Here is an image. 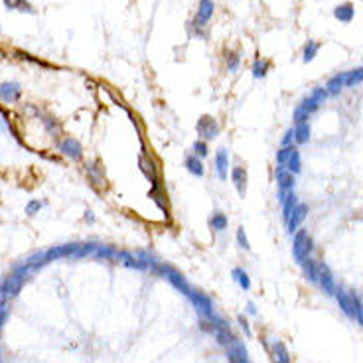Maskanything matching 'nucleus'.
Segmentation results:
<instances>
[{"label": "nucleus", "instance_id": "1", "mask_svg": "<svg viewBox=\"0 0 363 363\" xmlns=\"http://www.w3.org/2000/svg\"><path fill=\"white\" fill-rule=\"evenodd\" d=\"M312 237L308 235V231L306 229H298L294 233V239H292V255H294L296 263L306 261L310 257V253H312Z\"/></svg>", "mask_w": 363, "mask_h": 363}, {"label": "nucleus", "instance_id": "2", "mask_svg": "<svg viewBox=\"0 0 363 363\" xmlns=\"http://www.w3.org/2000/svg\"><path fill=\"white\" fill-rule=\"evenodd\" d=\"M214 12H215L214 0H199L196 16H194V22H192V26L196 28V36L205 38V34L201 32V28H205V26L209 24V20H211V16H214Z\"/></svg>", "mask_w": 363, "mask_h": 363}, {"label": "nucleus", "instance_id": "3", "mask_svg": "<svg viewBox=\"0 0 363 363\" xmlns=\"http://www.w3.org/2000/svg\"><path fill=\"white\" fill-rule=\"evenodd\" d=\"M55 148H57V152H59L62 156H66L67 160H71V162H79L83 158L81 142H79L77 138H73V136H62V138L57 140Z\"/></svg>", "mask_w": 363, "mask_h": 363}, {"label": "nucleus", "instance_id": "4", "mask_svg": "<svg viewBox=\"0 0 363 363\" xmlns=\"http://www.w3.org/2000/svg\"><path fill=\"white\" fill-rule=\"evenodd\" d=\"M196 131H198V136L201 140L209 142L214 140L215 136L219 134V123L215 120V116L211 115H201L196 123Z\"/></svg>", "mask_w": 363, "mask_h": 363}, {"label": "nucleus", "instance_id": "5", "mask_svg": "<svg viewBox=\"0 0 363 363\" xmlns=\"http://www.w3.org/2000/svg\"><path fill=\"white\" fill-rule=\"evenodd\" d=\"M22 99V87L18 81H4L0 83V103L4 105H14Z\"/></svg>", "mask_w": 363, "mask_h": 363}, {"label": "nucleus", "instance_id": "6", "mask_svg": "<svg viewBox=\"0 0 363 363\" xmlns=\"http://www.w3.org/2000/svg\"><path fill=\"white\" fill-rule=\"evenodd\" d=\"M26 281V279H22L18 273H10L4 281L0 282V296L2 298H10V296H16L18 292H20V286H22V282Z\"/></svg>", "mask_w": 363, "mask_h": 363}, {"label": "nucleus", "instance_id": "7", "mask_svg": "<svg viewBox=\"0 0 363 363\" xmlns=\"http://www.w3.org/2000/svg\"><path fill=\"white\" fill-rule=\"evenodd\" d=\"M214 170H215V174H217L219 180L225 182L227 178H229V154H227V150L225 148H219L217 152H215Z\"/></svg>", "mask_w": 363, "mask_h": 363}, {"label": "nucleus", "instance_id": "8", "mask_svg": "<svg viewBox=\"0 0 363 363\" xmlns=\"http://www.w3.org/2000/svg\"><path fill=\"white\" fill-rule=\"evenodd\" d=\"M275 180H277V186L281 192H294V174L288 172L284 166H277L275 168Z\"/></svg>", "mask_w": 363, "mask_h": 363}, {"label": "nucleus", "instance_id": "9", "mask_svg": "<svg viewBox=\"0 0 363 363\" xmlns=\"http://www.w3.org/2000/svg\"><path fill=\"white\" fill-rule=\"evenodd\" d=\"M318 284L322 286V290L326 294H336V282H334V275L328 268V264L318 263Z\"/></svg>", "mask_w": 363, "mask_h": 363}, {"label": "nucleus", "instance_id": "10", "mask_svg": "<svg viewBox=\"0 0 363 363\" xmlns=\"http://www.w3.org/2000/svg\"><path fill=\"white\" fill-rule=\"evenodd\" d=\"M308 211H310V209H308L306 203H298V207L294 209V214L290 215V219L286 221V231L290 233V235L296 233L298 229H300V225L304 223V219L308 217Z\"/></svg>", "mask_w": 363, "mask_h": 363}, {"label": "nucleus", "instance_id": "11", "mask_svg": "<svg viewBox=\"0 0 363 363\" xmlns=\"http://www.w3.org/2000/svg\"><path fill=\"white\" fill-rule=\"evenodd\" d=\"M247 170L243 166H235L231 170V182L241 198H245V192H247Z\"/></svg>", "mask_w": 363, "mask_h": 363}, {"label": "nucleus", "instance_id": "12", "mask_svg": "<svg viewBox=\"0 0 363 363\" xmlns=\"http://www.w3.org/2000/svg\"><path fill=\"white\" fill-rule=\"evenodd\" d=\"M85 174L91 182L93 188L97 190H103L107 186V180H105V174H103V168L99 164H85Z\"/></svg>", "mask_w": 363, "mask_h": 363}, {"label": "nucleus", "instance_id": "13", "mask_svg": "<svg viewBox=\"0 0 363 363\" xmlns=\"http://www.w3.org/2000/svg\"><path fill=\"white\" fill-rule=\"evenodd\" d=\"M353 16H355V8H353L351 2H342V4H338L334 8V18L340 20L342 24H349L353 20Z\"/></svg>", "mask_w": 363, "mask_h": 363}, {"label": "nucleus", "instance_id": "14", "mask_svg": "<svg viewBox=\"0 0 363 363\" xmlns=\"http://www.w3.org/2000/svg\"><path fill=\"white\" fill-rule=\"evenodd\" d=\"M186 170L192 174V176H198V178H201L203 174H205V166H203V160L201 158H198L194 152L192 154H188L186 156Z\"/></svg>", "mask_w": 363, "mask_h": 363}, {"label": "nucleus", "instance_id": "15", "mask_svg": "<svg viewBox=\"0 0 363 363\" xmlns=\"http://www.w3.org/2000/svg\"><path fill=\"white\" fill-rule=\"evenodd\" d=\"M336 298H338V304L349 318H355V308H353V296H349L346 290L342 288H336Z\"/></svg>", "mask_w": 363, "mask_h": 363}, {"label": "nucleus", "instance_id": "16", "mask_svg": "<svg viewBox=\"0 0 363 363\" xmlns=\"http://www.w3.org/2000/svg\"><path fill=\"white\" fill-rule=\"evenodd\" d=\"M324 87H326L328 95H338V93L346 87V71H344V73H336V75H331Z\"/></svg>", "mask_w": 363, "mask_h": 363}, {"label": "nucleus", "instance_id": "17", "mask_svg": "<svg viewBox=\"0 0 363 363\" xmlns=\"http://www.w3.org/2000/svg\"><path fill=\"white\" fill-rule=\"evenodd\" d=\"M268 71H270V62L264 59V57H257V59L253 62V66H251V75H253L255 79H263V77H266Z\"/></svg>", "mask_w": 363, "mask_h": 363}, {"label": "nucleus", "instance_id": "18", "mask_svg": "<svg viewBox=\"0 0 363 363\" xmlns=\"http://www.w3.org/2000/svg\"><path fill=\"white\" fill-rule=\"evenodd\" d=\"M282 205V219H284V223L290 219V215L294 214V209L298 207V198L294 196V192H288V196L286 199L281 203Z\"/></svg>", "mask_w": 363, "mask_h": 363}, {"label": "nucleus", "instance_id": "19", "mask_svg": "<svg viewBox=\"0 0 363 363\" xmlns=\"http://www.w3.org/2000/svg\"><path fill=\"white\" fill-rule=\"evenodd\" d=\"M116 255H118V251L115 247H111V245H97L95 249V253H93V257L95 259H103V261H115L116 263Z\"/></svg>", "mask_w": 363, "mask_h": 363}, {"label": "nucleus", "instance_id": "20", "mask_svg": "<svg viewBox=\"0 0 363 363\" xmlns=\"http://www.w3.org/2000/svg\"><path fill=\"white\" fill-rule=\"evenodd\" d=\"M6 10H18V12H28V14H34V6L28 2V0H2Z\"/></svg>", "mask_w": 363, "mask_h": 363}, {"label": "nucleus", "instance_id": "21", "mask_svg": "<svg viewBox=\"0 0 363 363\" xmlns=\"http://www.w3.org/2000/svg\"><path fill=\"white\" fill-rule=\"evenodd\" d=\"M227 225H229V219H227V215L221 214V211H214V215L209 217V227H211L214 231L217 233L225 231Z\"/></svg>", "mask_w": 363, "mask_h": 363}, {"label": "nucleus", "instance_id": "22", "mask_svg": "<svg viewBox=\"0 0 363 363\" xmlns=\"http://www.w3.org/2000/svg\"><path fill=\"white\" fill-rule=\"evenodd\" d=\"M308 140H310V125L308 123L294 125V142L296 144H306Z\"/></svg>", "mask_w": 363, "mask_h": 363}, {"label": "nucleus", "instance_id": "23", "mask_svg": "<svg viewBox=\"0 0 363 363\" xmlns=\"http://www.w3.org/2000/svg\"><path fill=\"white\" fill-rule=\"evenodd\" d=\"M138 164H140V170L144 172V176H146V178H148L152 184H156V182H158V176H156V168H154V164H152V160H150L148 156H140Z\"/></svg>", "mask_w": 363, "mask_h": 363}, {"label": "nucleus", "instance_id": "24", "mask_svg": "<svg viewBox=\"0 0 363 363\" xmlns=\"http://www.w3.org/2000/svg\"><path fill=\"white\" fill-rule=\"evenodd\" d=\"M318 51H320V44L314 42V40H308V42L304 44V50H302V62H304V64H310L314 57L318 55Z\"/></svg>", "mask_w": 363, "mask_h": 363}, {"label": "nucleus", "instance_id": "25", "mask_svg": "<svg viewBox=\"0 0 363 363\" xmlns=\"http://www.w3.org/2000/svg\"><path fill=\"white\" fill-rule=\"evenodd\" d=\"M284 168H286L288 172H292L294 176H296L298 172L302 170V158H300V152H298V148L292 150V154L288 156V160H286V164H284Z\"/></svg>", "mask_w": 363, "mask_h": 363}, {"label": "nucleus", "instance_id": "26", "mask_svg": "<svg viewBox=\"0 0 363 363\" xmlns=\"http://www.w3.org/2000/svg\"><path fill=\"white\" fill-rule=\"evenodd\" d=\"M302 268H304V275H306V279L308 281H312V282H316L318 281V263L314 261V259H306V261H302Z\"/></svg>", "mask_w": 363, "mask_h": 363}, {"label": "nucleus", "instance_id": "27", "mask_svg": "<svg viewBox=\"0 0 363 363\" xmlns=\"http://www.w3.org/2000/svg\"><path fill=\"white\" fill-rule=\"evenodd\" d=\"M273 357H275V363H290V355H288L284 344H281V342H277L273 347Z\"/></svg>", "mask_w": 363, "mask_h": 363}, {"label": "nucleus", "instance_id": "28", "mask_svg": "<svg viewBox=\"0 0 363 363\" xmlns=\"http://www.w3.org/2000/svg\"><path fill=\"white\" fill-rule=\"evenodd\" d=\"M225 66H227V71H231L235 73L239 66H241V55H239V51H227L225 53Z\"/></svg>", "mask_w": 363, "mask_h": 363}, {"label": "nucleus", "instance_id": "29", "mask_svg": "<svg viewBox=\"0 0 363 363\" xmlns=\"http://www.w3.org/2000/svg\"><path fill=\"white\" fill-rule=\"evenodd\" d=\"M361 81H363V67L346 71V87H353V85H357V83Z\"/></svg>", "mask_w": 363, "mask_h": 363}, {"label": "nucleus", "instance_id": "30", "mask_svg": "<svg viewBox=\"0 0 363 363\" xmlns=\"http://www.w3.org/2000/svg\"><path fill=\"white\" fill-rule=\"evenodd\" d=\"M233 279L239 282V286H241L243 290H247L249 286H251L249 275L245 273V270H243V268H239V266H237V268H233Z\"/></svg>", "mask_w": 363, "mask_h": 363}, {"label": "nucleus", "instance_id": "31", "mask_svg": "<svg viewBox=\"0 0 363 363\" xmlns=\"http://www.w3.org/2000/svg\"><path fill=\"white\" fill-rule=\"evenodd\" d=\"M192 150H194V154H196L198 158H201V160H203V158H207V154H209V146H207V142H205V140H201V138L194 142Z\"/></svg>", "mask_w": 363, "mask_h": 363}, {"label": "nucleus", "instance_id": "32", "mask_svg": "<svg viewBox=\"0 0 363 363\" xmlns=\"http://www.w3.org/2000/svg\"><path fill=\"white\" fill-rule=\"evenodd\" d=\"M296 148L294 144H290V146H281V148L277 150V164L279 166H284L286 164V160H288V156L292 154V150Z\"/></svg>", "mask_w": 363, "mask_h": 363}, {"label": "nucleus", "instance_id": "33", "mask_svg": "<svg viewBox=\"0 0 363 363\" xmlns=\"http://www.w3.org/2000/svg\"><path fill=\"white\" fill-rule=\"evenodd\" d=\"M235 239H237V245L245 251H251V243H249V237L245 233V227H239L237 233H235Z\"/></svg>", "mask_w": 363, "mask_h": 363}, {"label": "nucleus", "instance_id": "34", "mask_svg": "<svg viewBox=\"0 0 363 363\" xmlns=\"http://www.w3.org/2000/svg\"><path fill=\"white\" fill-rule=\"evenodd\" d=\"M42 207H44V201H40V199H30V201L26 203V215L34 217V215L40 214Z\"/></svg>", "mask_w": 363, "mask_h": 363}, {"label": "nucleus", "instance_id": "35", "mask_svg": "<svg viewBox=\"0 0 363 363\" xmlns=\"http://www.w3.org/2000/svg\"><path fill=\"white\" fill-rule=\"evenodd\" d=\"M292 118H294V125H300V123H308V118H310V113H308L304 107H300V105H298L296 109H294V115H292Z\"/></svg>", "mask_w": 363, "mask_h": 363}, {"label": "nucleus", "instance_id": "36", "mask_svg": "<svg viewBox=\"0 0 363 363\" xmlns=\"http://www.w3.org/2000/svg\"><path fill=\"white\" fill-rule=\"evenodd\" d=\"M300 107H304V109H306V111H308V113L312 115V113H316V111L320 109V103L314 99V97H310V95H308L306 99L300 103Z\"/></svg>", "mask_w": 363, "mask_h": 363}, {"label": "nucleus", "instance_id": "37", "mask_svg": "<svg viewBox=\"0 0 363 363\" xmlns=\"http://www.w3.org/2000/svg\"><path fill=\"white\" fill-rule=\"evenodd\" d=\"M310 97H314V99L322 105L324 101L328 99V91H326V87H314L312 93H310Z\"/></svg>", "mask_w": 363, "mask_h": 363}, {"label": "nucleus", "instance_id": "38", "mask_svg": "<svg viewBox=\"0 0 363 363\" xmlns=\"http://www.w3.org/2000/svg\"><path fill=\"white\" fill-rule=\"evenodd\" d=\"M292 142H294V127L284 132V136H282V140H281V146H290Z\"/></svg>", "mask_w": 363, "mask_h": 363}, {"label": "nucleus", "instance_id": "39", "mask_svg": "<svg viewBox=\"0 0 363 363\" xmlns=\"http://www.w3.org/2000/svg\"><path fill=\"white\" fill-rule=\"evenodd\" d=\"M6 316H8V308H6V304H4V302H0V328H2L4 320H6Z\"/></svg>", "mask_w": 363, "mask_h": 363}, {"label": "nucleus", "instance_id": "40", "mask_svg": "<svg viewBox=\"0 0 363 363\" xmlns=\"http://www.w3.org/2000/svg\"><path fill=\"white\" fill-rule=\"evenodd\" d=\"M83 219H85L87 223H95V214H93L91 209H87V211H85V215H83Z\"/></svg>", "mask_w": 363, "mask_h": 363}, {"label": "nucleus", "instance_id": "41", "mask_svg": "<svg viewBox=\"0 0 363 363\" xmlns=\"http://www.w3.org/2000/svg\"><path fill=\"white\" fill-rule=\"evenodd\" d=\"M0 363H2V361H0Z\"/></svg>", "mask_w": 363, "mask_h": 363}]
</instances>
